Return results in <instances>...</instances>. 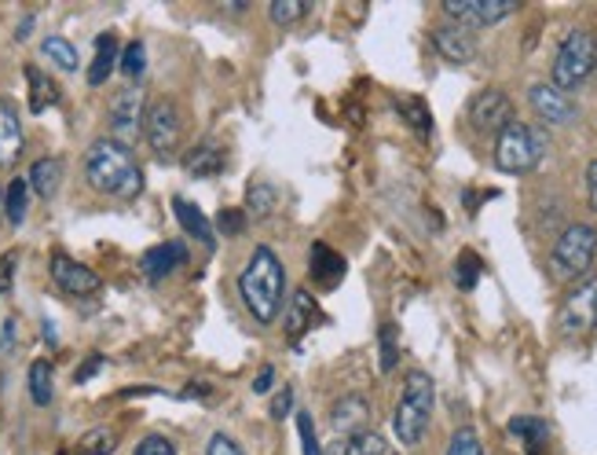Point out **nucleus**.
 I'll return each mask as SVG.
<instances>
[{"label":"nucleus","mask_w":597,"mask_h":455,"mask_svg":"<svg viewBox=\"0 0 597 455\" xmlns=\"http://www.w3.org/2000/svg\"><path fill=\"white\" fill-rule=\"evenodd\" d=\"M180 264H187L184 242H158V247L143 253V275H148V280H165V275H173Z\"/></svg>","instance_id":"obj_16"},{"label":"nucleus","mask_w":597,"mask_h":455,"mask_svg":"<svg viewBox=\"0 0 597 455\" xmlns=\"http://www.w3.org/2000/svg\"><path fill=\"white\" fill-rule=\"evenodd\" d=\"M206 455H242V448L235 445V441H231L228 434H213V437H209Z\"/></svg>","instance_id":"obj_41"},{"label":"nucleus","mask_w":597,"mask_h":455,"mask_svg":"<svg viewBox=\"0 0 597 455\" xmlns=\"http://www.w3.org/2000/svg\"><path fill=\"white\" fill-rule=\"evenodd\" d=\"M308 272H312V283L319 286H334L337 280L345 275V258L334 253L326 242H312V253H308Z\"/></svg>","instance_id":"obj_19"},{"label":"nucleus","mask_w":597,"mask_h":455,"mask_svg":"<svg viewBox=\"0 0 597 455\" xmlns=\"http://www.w3.org/2000/svg\"><path fill=\"white\" fill-rule=\"evenodd\" d=\"M41 52H44V59H52L59 71H66V74H74L77 71V48L66 37H44V44H41Z\"/></svg>","instance_id":"obj_29"},{"label":"nucleus","mask_w":597,"mask_h":455,"mask_svg":"<svg viewBox=\"0 0 597 455\" xmlns=\"http://www.w3.org/2000/svg\"><path fill=\"white\" fill-rule=\"evenodd\" d=\"M217 225H220L224 236H242V228H246V214H239V209H220Z\"/></svg>","instance_id":"obj_39"},{"label":"nucleus","mask_w":597,"mask_h":455,"mask_svg":"<svg viewBox=\"0 0 597 455\" xmlns=\"http://www.w3.org/2000/svg\"><path fill=\"white\" fill-rule=\"evenodd\" d=\"M513 121V104L502 88H484L469 104V126L477 132H502Z\"/></svg>","instance_id":"obj_10"},{"label":"nucleus","mask_w":597,"mask_h":455,"mask_svg":"<svg viewBox=\"0 0 597 455\" xmlns=\"http://www.w3.org/2000/svg\"><path fill=\"white\" fill-rule=\"evenodd\" d=\"M587 198H590V209L597 214V162H590L587 170Z\"/></svg>","instance_id":"obj_44"},{"label":"nucleus","mask_w":597,"mask_h":455,"mask_svg":"<svg viewBox=\"0 0 597 455\" xmlns=\"http://www.w3.org/2000/svg\"><path fill=\"white\" fill-rule=\"evenodd\" d=\"M290 408H294V390L286 386V390L272 401V415H275V419H286V415H290Z\"/></svg>","instance_id":"obj_43"},{"label":"nucleus","mask_w":597,"mask_h":455,"mask_svg":"<svg viewBox=\"0 0 597 455\" xmlns=\"http://www.w3.org/2000/svg\"><path fill=\"white\" fill-rule=\"evenodd\" d=\"M30 26H33V19H22V26L15 30V37H19V41H26V37H30Z\"/></svg>","instance_id":"obj_46"},{"label":"nucleus","mask_w":597,"mask_h":455,"mask_svg":"<svg viewBox=\"0 0 597 455\" xmlns=\"http://www.w3.org/2000/svg\"><path fill=\"white\" fill-rule=\"evenodd\" d=\"M477 280H480V258L477 253H462V258L455 261V283L462 286V291H473L477 286Z\"/></svg>","instance_id":"obj_33"},{"label":"nucleus","mask_w":597,"mask_h":455,"mask_svg":"<svg viewBox=\"0 0 597 455\" xmlns=\"http://www.w3.org/2000/svg\"><path fill=\"white\" fill-rule=\"evenodd\" d=\"M447 455H484L477 430H473V426L455 430V437H451V445H447Z\"/></svg>","instance_id":"obj_34"},{"label":"nucleus","mask_w":597,"mask_h":455,"mask_svg":"<svg viewBox=\"0 0 597 455\" xmlns=\"http://www.w3.org/2000/svg\"><path fill=\"white\" fill-rule=\"evenodd\" d=\"M433 404H436V386L425 371H411L408 382H403L397 415H392V430H397L400 445H422L425 430L433 423Z\"/></svg>","instance_id":"obj_3"},{"label":"nucleus","mask_w":597,"mask_h":455,"mask_svg":"<svg viewBox=\"0 0 597 455\" xmlns=\"http://www.w3.org/2000/svg\"><path fill=\"white\" fill-rule=\"evenodd\" d=\"M597 66V37L590 30H572L557 48V59H554V85L557 93H572L579 88L583 82L590 77V71Z\"/></svg>","instance_id":"obj_5"},{"label":"nucleus","mask_w":597,"mask_h":455,"mask_svg":"<svg viewBox=\"0 0 597 455\" xmlns=\"http://www.w3.org/2000/svg\"><path fill=\"white\" fill-rule=\"evenodd\" d=\"M386 437L375 434V430H363V434H352L345 441L341 448H337V455H386Z\"/></svg>","instance_id":"obj_30"},{"label":"nucleus","mask_w":597,"mask_h":455,"mask_svg":"<svg viewBox=\"0 0 597 455\" xmlns=\"http://www.w3.org/2000/svg\"><path fill=\"white\" fill-rule=\"evenodd\" d=\"M433 44H436V52H441L447 63H473V59H477V41H473V33L466 26H458V22L436 26L433 30Z\"/></svg>","instance_id":"obj_14"},{"label":"nucleus","mask_w":597,"mask_h":455,"mask_svg":"<svg viewBox=\"0 0 597 455\" xmlns=\"http://www.w3.org/2000/svg\"><path fill=\"white\" fill-rule=\"evenodd\" d=\"M99 368H104V357H99V353H93V357H88V360L82 364V368H77L74 382H88V379H93V375H96Z\"/></svg>","instance_id":"obj_42"},{"label":"nucleus","mask_w":597,"mask_h":455,"mask_svg":"<svg viewBox=\"0 0 597 455\" xmlns=\"http://www.w3.org/2000/svg\"><path fill=\"white\" fill-rule=\"evenodd\" d=\"M137 455H176V445L162 434H151L137 445Z\"/></svg>","instance_id":"obj_38"},{"label":"nucleus","mask_w":597,"mask_h":455,"mask_svg":"<svg viewBox=\"0 0 597 455\" xmlns=\"http://www.w3.org/2000/svg\"><path fill=\"white\" fill-rule=\"evenodd\" d=\"M143 66H148V52H143L140 41H132L126 48V55H121V71H126L129 77H140Z\"/></svg>","instance_id":"obj_35"},{"label":"nucleus","mask_w":597,"mask_h":455,"mask_svg":"<svg viewBox=\"0 0 597 455\" xmlns=\"http://www.w3.org/2000/svg\"><path fill=\"white\" fill-rule=\"evenodd\" d=\"M30 192L37 198H52L55 192H59L63 184V162L59 159H37L30 165V176H26Z\"/></svg>","instance_id":"obj_21"},{"label":"nucleus","mask_w":597,"mask_h":455,"mask_svg":"<svg viewBox=\"0 0 597 455\" xmlns=\"http://www.w3.org/2000/svg\"><path fill=\"white\" fill-rule=\"evenodd\" d=\"M272 382H275V371H272V368H264L261 375H257L253 393H268V390H272Z\"/></svg>","instance_id":"obj_45"},{"label":"nucleus","mask_w":597,"mask_h":455,"mask_svg":"<svg viewBox=\"0 0 597 455\" xmlns=\"http://www.w3.org/2000/svg\"><path fill=\"white\" fill-rule=\"evenodd\" d=\"M143 115H148V107H143V88H121L115 104H110V129H115L118 143L137 140V132L143 129Z\"/></svg>","instance_id":"obj_11"},{"label":"nucleus","mask_w":597,"mask_h":455,"mask_svg":"<svg viewBox=\"0 0 597 455\" xmlns=\"http://www.w3.org/2000/svg\"><path fill=\"white\" fill-rule=\"evenodd\" d=\"M543 154H546V137L535 126L517 118L499 132V140H495V165L513 176L535 170V165L543 162Z\"/></svg>","instance_id":"obj_4"},{"label":"nucleus","mask_w":597,"mask_h":455,"mask_svg":"<svg viewBox=\"0 0 597 455\" xmlns=\"http://www.w3.org/2000/svg\"><path fill=\"white\" fill-rule=\"evenodd\" d=\"M528 99H532L535 115L543 118L546 126H572V121L579 118V107L572 104V96L557 93L554 85H532Z\"/></svg>","instance_id":"obj_13"},{"label":"nucleus","mask_w":597,"mask_h":455,"mask_svg":"<svg viewBox=\"0 0 597 455\" xmlns=\"http://www.w3.org/2000/svg\"><path fill=\"white\" fill-rule=\"evenodd\" d=\"M397 368V327L386 324L381 327V371Z\"/></svg>","instance_id":"obj_36"},{"label":"nucleus","mask_w":597,"mask_h":455,"mask_svg":"<svg viewBox=\"0 0 597 455\" xmlns=\"http://www.w3.org/2000/svg\"><path fill=\"white\" fill-rule=\"evenodd\" d=\"M275 203H279V192H275L272 184H264V181L250 184V192H246V214H250L253 220L272 217Z\"/></svg>","instance_id":"obj_26"},{"label":"nucleus","mask_w":597,"mask_h":455,"mask_svg":"<svg viewBox=\"0 0 597 455\" xmlns=\"http://www.w3.org/2000/svg\"><path fill=\"white\" fill-rule=\"evenodd\" d=\"M315 319H319V308H315L312 294L308 291H294V294H290V305H286V316H283L286 335L297 342L304 331L315 327Z\"/></svg>","instance_id":"obj_20"},{"label":"nucleus","mask_w":597,"mask_h":455,"mask_svg":"<svg viewBox=\"0 0 597 455\" xmlns=\"http://www.w3.org/2000/svg\"><path fill=\"white\" fill-rule=\"evenodd\" d=\"M15 264H19V253H15V250L0 258V294H8L11 283H15Z\"/></svg>","instance_id":"obj_40"},{"label":"nucleus","mask_w":597,"mask_h":455,"mask_svg":"<svg viewBox=\"0 0 597 455\" xmlns=\"http://www.w3.org/2000/svg\"><path fill=\"white\" fill-rule=\"evenodd\" d=\"M26 206H30V184H26V176H15L4 195V214L11 225H22V220H26Z\"/></svg>","instance_id":"obj_27"},{"label":"nucleus","mask_w":597,"mask_h":455,"mask_svg":"<svg viewBox=\"0 0 597 455\" xmlns=\"http://www.w3.org/2000/svg\"><path fill=\"white\" fill-rule=\"evenodd\" d=\"M52 364L48 360H33L30 364V397H33V404H41V408H48L52 404Z\"/></svg>","instance_id":"obj_28"},{"label":"nucleus","mask_w":597,"mask_h":455,"mask_svg":"<svg viewBox=\"0 0 597 455\" xmlns=\"http://www.w3.org/2000/svg\"><path fill=\"white\" fill-rule=\"evenodd\" d=\"M22 154V126L15 107L0 96V165H15Z\"/></svg>","instance_id":"obj_18"},{"label":"nucleus","mask_w":597,"mask_h":455,"mask_svg":"<svg viewBox=\"0 0 597 455\" xmlns=\"http://www.w3.org/2000/svg\"><path fill=\"white\" fill-rule=\"evenodd\" d=\"M330 423L334 430H341V434H363L367 423H370V401L367 397H359V393H348L341 397V401L334 404V412H330Z\"/></svg>","instance_id":"obj_15"},{"label":"nucleus","mask_w":597,"mask_h":455,"mask_svg":"<svg viewBox=\"0 0 597 455\" xmlns=\"http://www.w3.org/2000/svg\"><path fill=\"white\" fill-rule=\"evenodd\" d=\"M143 137H148L154 159L169 162L180 151V140H184V118H180V107L173 99H154L143 115Z\"/></svg>","instance_id":"obj_7"},{"label":"nucleus","mask_w":597,"mask_h":455,"mask_svg":"<svg viewBox=\"0 0 597 455\" xmlns=\"http://www.w3.org/2000/svg\"><path fill=\"white\" fill-rule=\"evenodd\" d=\"M297 430H301V441H304V455H323L319 437H315V423H312L308 412L297 415Z\"/></svg>","instance_id":"obj_37"},{"label":"nucleus","mask_w":597,"mask_h":455,"mask_svg":"<svg viewBox=\"0 0 597 455\" xmlns=\"http://www.w3.org/2000/svg\"><path fill=\"white\" fill-rule=\"evenodd\" d=\"M173 209H176V220L184 225L187 236H195L202 247H217V239H213V228H209V220L202 217V209L198 206H191L187 198H173Z\"/></svg>","instance_id":"obj_22"},{"label":"nucleus","mask_w":597,"mask_h":455,"mask_svg":"<svg viewBox=\"0 0 597 455\" xmlns=\"http://www.w3.org/2000/svg\"><path fill=\"white\" fill-rule=\"evenodd\" d=\"M52 280L63 294H74V297H93L99 294V286H104V280H99L93 269L70 261L66 253H55L52 258Z\"/></svg>","instance_id":"obj_12"},{"label":"nucleus","mask_w":597,"mask_h":455,"mask_svg":"<svg viewBox=\"0 0 597 455\" xmlns=\"http://www.w3.org/2000/svg\"><path fill=\"white\" fill-rule=\"evenodd\" d=\"M85 181L88 187L115 198H137L143 192V170L132 151L118 140H96L85 154Z\"/></svg>","instance_id":"obj_2"},{"label":"nucleus","mask_w":597,"mask_h":455,"mask_svg":"<svg viewBox=\"0 0 597 455\" xmlns=\"http://www.w3.org/2000/svg\"><path fill=\"white\" fill-rule=\"evenodd\" d=\"M26 82H30V110L33 115H41V110H48L59 104V88L48 74H41L37 66H26Z\"/></svg>","instance_id":"obj_24"},{"label":"nucleus","mask_w":597,"mask_h":455,"mask_svg":"<svg viewBox=\"0 0 597 455\" xmlns=\"http://www.w3.org/2000/svg\"><path fill=\"white\" fill-rule=\"evenodd\" d=\"M118 66V37L115 33H104L96 41V59L88 66V85H104Z\"/></svg>","instance_id":"obj_23"},{"label":"nucleus","mask_w":597,"mask_h":455,"mask_svg":"<svg viewBox=\"0 0 597 455\" xmlns=\"http://www.w3.org/2000/svg\"><path fill=\"white\" fill-rule=\"evenodd\" d=\"M597 253V228L590 225H572L565 228V236L557 239L554 253H550V272L561 283H576L590 272Z\"/></svg>","instance_id":"obj_6"},{"label":"nucleus","mask_w":597,"mask_h":455,"mask_svg":"<svg viewBox=\"0 0 597 455\" xmlns=\"http://www.w3.org/2000/svg\"><path fill=\"white\" fill-rule=\"evenodd\" d=\"M115 448H118L115 430H93V434H85L82 441H77L74 455H110Z\"/></svg>","instance_id":"obj_31"},{"label":"nucleus","mask_w":597,"mask_h":455,"mask_svg":"<svg viewBox=\"0 0 597 455\" xmlns=\"http://www.w3.org/2000/svg\"><path fill=\"white\" fill-rule=\"evenodd\" d=\"M224 162H228V151H224L217 140H202L198 148L184 159L187 173L195 176V181H209V176H217L224 170Z\"/></svg>","instance_id":"obj_17"},{"label":"nucleus","mask_w":597,"mask_h":455,"mask_svg":"<svg viewBox=\"0 0 597 455\" xmlns=\"http://www.w3.org/2000/svg\"><path fill=\"white\" fill-rule=\"evenodd\" d=\"M510 434L521 437L524 448L532 452V455H539L546 441H550V426L539 423V419H532V415H521V419H513V423H510Z\"/></svg>","instance_id":"obj_25"},{"label":"nucleus","mask_w":597,"mask_h":455,"mask_svg":"<svg viewBox=\"0 0 597 455\" xmlns=\"http://www.w3.org/2000/svg\"><path fill=\"white\" fill-rule=\"evenodd\" d=\"M517 11L513 0H447L444 15L455 19L458 26L466 30H480V26H495V22L510 19Z\"/></svg>","instance_id":"obj_9"},{"label":"nucleus","mask_w":597,"mask_h":455,"mask_svg":"<svg viewBox=\"0 0 597 455\" xmlns=\"http://www.w3.org/2000/svg\"><path fill=\"white\" fill-rule=\"evenodd\" d=\"M268 15H272L275 26H290V22L308 15V4H304V0H275V4L268 8Z\"/></svg>","instance_id":"obj_32"},{"label":"nucleus","mask_w":597,"mask_h":455,"mask_svg":"<svg viewBox=\"0 0 597 455\" xmlns=\"http://www.w3.org/2000/svg\"><path fill=\"white\" fill-rule=\"evenodd\" d=\"M557 324H561V335H568V338L590 335V331L597 327V280L572 286V291L565 294V302H561Z\"/></svg>","instance_id":"obj_8"},{"label":"nucleus","mask_w":597,"mask_h":455,"mask_svg":"<svg viewBox=\"0 0 597 455\" xmlns=\"http://www.w3.org/2000/svg\"><path fill=\"white\" fill-rule=\"evenodd\" d=\"M239 294L246 313L261 327H272L279 319L286 297V269L272 247H257L250 253V261H246V269L239 275Z\"/></svg>","instance_id":"obj_1"}]
</instances>
